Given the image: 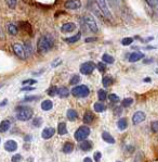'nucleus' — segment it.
I'll return each instance as SVG.
<instances>
[{
	"label": "nucleus",
	"mask_w": 158,
	"mask_h": 162,
	"mask_svg": "<svg viewBox=\"0 0 158 162\" xmlns=\"http://www.w3.org/2000/svg\"><path fill=\"white\" fill-rule=\"evenodd\" d=\"M54 46V39L50 35H42L39 37L37 42V51L39 54L49 52Z\"/></svg>",
	"instance_id": "f257e3e1"
},
{
	"label": "nucleus",
	"mask_w": 158,
	"mask_h": 162,
	"mask_svg": "<svg viewBox=\"0 0 158 162\" xmlns=\"http://www.w3.org/2000/svg\"><path fill=\"white\" fill-rule=\"evenodd\" d=\"M33 116V110L28 107H17L16 118L20 121H28Z\"/></svg>",
	"instance_id": "f03ea898"
},
{
	"label": "nucleus",
	"mask_w": 158,
	"mask_h": 162,
	"mask_svg": "<svg viewBox=\"0 0 158 162\" xmlns=\"http://www.w3.org/2000/svg\"><path fill=\"white\" fill-rule=\"evenodd\" d=\"M90 94V89L86 85H79L75 86L71 89V95L77 97V98H86Z\"/></svg>",
	"instance_id": "7ed1b4c3"
},
{
	"label": "nucleus",
	"mask_w": 158,
	"mask_h": 162,
	"mask_svg": "<svg viewBox=\"0 0 158 162\" xmlns=\"http://www.w3.org/2000/svg\"><path fill=\"white\" fill-rule=\"evenodd\" d=\"M83 22H84V24H86V26H87L90 32H92V33H98L99 32V26H98L96 21L92 15H90V14L84 15L83 17Z\"/></svg>",
	"instance_id": "20e7f679"
},
{
	"label": "nucleus",
	"mask_w": 158,
	"mask_h": 162,
	"mask_svg": "<svg viewBox=\"0 0 158 162\" xmlns=\"http://www.w3.org/2000/svg\"><path fill=\"white\" fill-rule=\"evenodd\" d=\"M90 129L88 126H80L75 132V139L77 141H82L87 139L88 136L90 135Z\"/></svg>",
	"instance_id": "39448f33"
},
{
	"label": "nucleus",
	"mask_w": 158,
	"mask_h": 162,
	"mask_svg": "<svg viewBox=\"0 0 158 162\" xmlns=\"http://www.w3.org/2000/svg\"><path fill=\"white\" fill-rule=\"evenodd\" d=\"M95 2L98 3V7H99V9L101 10L102 14H103L105 17H107V19L111 20L113 15L107 6V0H95Z\"/></svg>",
	"instance_id": "423d86ee"
},
{
	"label": "nucleus",
	"mask_w": 158,
	"mask_h": 162,
	"mask_svg": "<svg viewBox=\"0 0 158 162\" xmlns=\"http://www.w3.org/2000/svg\"><path fill=\"white\" fill-rule=\"evenodd\" d=\"M95 69H96L95 63L91 62V61L84 62V63H82L81 67H80V73L83 75H89V74H91Z\"/></svg>",
	"instance_id": "0eeeda50"
},
{
	"label": "nucleus",
	"mask_w": 158,
	"mask_h": 162,
	"mask_svg": "<svg viewBox=\"0 0 158 162\" xmlns=\"http://www.w3.org/2000/svg\"><path fill=\"white\" fill-rule=\"evenodd\" d=\"M12 48H13L14 54H16L20 59H22V60H25V59L27 58L26 52H25V49H24V46H23V45L19 44V42H15V44H13L12 45Z\"/></svg>",
	"instance_id": "6e6552de"
},
{
	"label": "nucleus",
	"mask_w": 158,
	"mask_h": 162,
	"mask_svg": "<svg viewBox=\"0 0 158 162\" xmlns=\"http://www.w3.org/2000/svg\"><path fill=\"white\" fill-rule=\"evenodd\" d=\"M64 7L68 10H78L81 7V1L80 0H67L64 3Z\"/></svg>",
	"instance_id": "1a4fd4ad"
},
{
	"label": "nucleus",
	"mask_w": 158,
	"mask_h": 162,
	"mask_svg": "<svg viewBox=\"0 0 158 162\" xmlns=\"http://www.w3.org/2000/svg\"><path fill=\"white\" fill-rule=\"evenodd\" d=\"M145 113L142 112V111H137V112L133 114L132 116V122L134 125H137L140 124V123H142L143 121L145 120Z\"/></svg>",
	"instance_id": "9d476101"
},
{
	"label": "nucleus",
	"mask_w": 158,
	"mask_h": 162,
	"mask_svg": "<svg viewBox=\"0 0 158 162\" xmlns=\"http://www.w3.org/2000/svg\"><path fill=\"white\" fill-rule=\"evenodd\" d=\"M76 29V24L73 22H67L61 26V32L62 33H71Z\"/></svg>",
	"instance_id": "9b49d317"
},
{
	"label": "nucleus",
	"mask_w": 158,
	"mask_h": 162,
	"mask_svg": "<svg viewBox=\"0 0 158 162\" xmlns=\"http://www.w3.org/2000/svg\"><path fill=\"white\" fill-rule=\"evenodd\" d=\"M54 133H55V129L53 127H47V129H45L42 131L41 136L43 139H50L54 135Z\"/></svg>",
	"instance_id": "f8f14e48"
},
{
	"label": "nucleus",
	"mask_w": 158,
	"mask_h": 162,
	"mask_svg": "<svg viewBox=\"0 0 158 162\" xmlns=\"http://www.w3.org/2000/svg\"><path fill=\"white\" fill-rule=\"evenodd\" d=\"M4 149L7 150V151H10V152H12V151H15V150L17 149L16 141H14V140H8V141H5V144H4Z\"/></svg>",
	"instance_id": "ddd939ff"
},
{
	"label": "nucleus",
	"mask_w": 158,
	"mask_h": 162,
	"mask_svg": "<svg viewBox=\"0 0 158 162\" xmlns=\"http://www.w3.org/2000/svg\"><path fill=\"white\" fill-rule=\"evenodd\" d=\"M144 58V54H142V52H132V54L129 56V61L130 62H137V61H140L141 59Z\"/></svg>",
	"instance_id": "4468645a"
},
{
	"label": "nucleus",
	"mask_w": 158,
	"mask_h": 162,
	"mask_svg": "<svg viewBox=\"0 0 158 162\" xmlns=\"http://www.w3.org/2000/svg\"><path fill=\"white\" fill-rule=\"evenodd\" d=\"M82 120L86 124H90V123H92L93 120H94V114H93L91 111H87V112L84 113Z\"/></svg>",
	"instance_id": "2eb2a0df"
},
{
	"label": "nucleus",
	"mask_w": 158,
	"mask_h": 162,
	"mask_svg": "<svg viewBox=\"0 0 158 162\" xmlns=\"http://www.w3.org/2000/svg\"><path fill=\"white\" fill-rule=\"evenodd\" d=\"M79 148L82 150V151H88V150H90L92 148V143L84 139V140H82L81 143H80Z\"/></svg>",
	"instance_id": "dca6fc26"
},
{
	"label": "nucleus",
	"mask_w": 158,
	"mask_h": 162,
	"mask_svg": "<svg viewBox=\"0 0 158 162\" xmlns=\"http://www.w3.org/2000/svg\"><path fill=\"white\" fill-rule=\"evenodd\" d=\"M7 29H8V33L10 35H12V36H15L17 34V32H19V29H17V26L14 23H9Z\"/></svg>",
	"instance_id": "f3484780"
},
{
	"label": "nucleus",
	"mask_w": 158,
	"mask_h": 162,
	"mask_svg": "<svg viewBox=\"0 0 158 162\" xmlns=\"http://www.w3.org/2000/svg\"><path fill=\"white\" fill-rule=\"evenodd\" d=\"M81 38V33L80 32H78V33L76 34V35H74V36H71V37L68 38H65L64 40L66 42H68V44H75V42H77Z\"/></svg>",
	"instance_id": "a211bd4d"
},
{
	"label": "nucleus",
	"mask_w": 158,
	"mask_h": 162,
	"mask_svg": "<svg viewBox=\"0 0 158 162\" xmlns=\"http://www.w3.org/2000/svg\"><path fill=\"white\" fill-rule=\"evenodd\" d=\"M102 138H103V140H105V143L115 144V138L113 137L109 133H107V132H103V133H102Z\"/></svg>",
	"instance_id": "6ab92c4d"
},
{
	"label": "nucleus",
	"mask_w": 158,
	"mask_h": 162,
	"mask_svg": "<svg viewBox=\"0 0 158 162\" xmlns=\"http://www.w3.org/2000/svg\"><path fill=\"white\" fill-rule=\"evenodd\" d=\"M117 126L120 131H125L127 127H128V121L126 118H122V119H119V121L117 122Z\"/></svg>",
	"instance_id": "aec40b11"
},
{
	"label": "nucleus",
	"mask_w": 158,
	"mask_h": 162,
	"mask_svg": "<svg viewBox=\"0 0 158 162\" xmlns=\"http://www.w3.org/2000/svg\"><path fill=\"white\" fill-rule=\"evenodd\" d=\"M9 129H10V121H1V123H0V133H5Z\"/></svg>",
	"instance_id": "412c9836"
},
{
	"label": "nucleus",
	"mask_w": 158,
	"mask_h": 162,
	"mask_svg": "<svg viewBox=\"0 0 158 162\" xmlns=\"http://www.w3.org/2000/svg\"><path fill=\"white\" fill-rule=\"evenodd\" d=\"M52 107H53V104L51 100H45L41 102V109L43 111H49L52 109Z\"/></svg>",
	"instance_id": "4be33fe9"
},
{
	"label": "nucleus",
	"mask_w": 158,
	"mask_h": 162,
	"mask_svg": "<svg viewBox=\"0 0 158 162\" xmlns=\"http://www.w3.org/2000/svg\"><path fill=\"white\" fill-rule=\"evenodd\" d=\"M58 95L61 97V98H66L69 96V90H68V88L66 87H61V88H58Z\"/></svg>",
	"instance_id": "5701e85b"
},
{
	"label": "nucleus",
	"mask_w": 158,
	"mask_h": 162,
	"mask_svg": "<svg viewBox=\"0 0 158 162\" xmlns=\"http://www.w3.org/2000/svg\"><path fill=\"white\" fill-rule=\"evenodd\" d=\"M73 150H74V144L71 143V141L65 143V145L63 147V152L64 154H71Z\"/></svg>",
	"instance_id": "b1692460"
},
{
	"label": "nucleus",
	"mask_w": 158,
	"mask_h": 162,
	"mask_svg": "<svg viewBox=\"0 0 158 162\" xmlns=\"http://www.w3.org/2000/svg\"><path fill=\"white\" fill-rule=\"evenodd\" d=\"M66 116H67V119L69 121H75L77 118H78V113L76 112L74 109H69L68 111H67L66 113Z\"/></svg>",
	"instance_id": "393cba45"
},
{
	"label": "nucleus",
	"mask_w": 158,
	"mask_h": 162,
	"mask_svg": "<svg viewBox=\"0 0 158 162\" xmlns=\"http://www.w3.org/2000/svg\"><path fill=\"white\" fill-rule=\"evenodd\" d=\"M20 26H21V29L25 32V33H28L29 35H32V26L29 24L28 22H21L20 23Z\"/></svg>",
	"instance_id": "a878e982"
},
{
	"label": "nucleus",
	"mask_w": 158,
	"mask_h": 162,
	"mask_svg": "<svg viewBox=\"0 0 158 162\" xmlns=\"http://www.w3.org/2000/svg\"><path fill=\"white\" fill-rule=\"evenodd\" d=\"M102 60H103V62L107 63V64H112V63H114V61H115V59L108 54H103V56H102Z\"/></svg>",
	"instance_id": "bb28decb"
},
{
	"label": "nucleus",
	"mask_w": 158,
	"mask_h": 162,
	"mask_svg": "<svg viewBox=\"0 0 158 162\" xmlns=\"http://www.w3.org/2000/svg\"><path fill=\"white\" fill-rule=\"evenodd\" d=\"M24 49H25V52L27 57L33 54V47H32V44L29 42H25V44H24Z\"/></svg>",
	"instance_id": "cd10ccee"
},
{
	"label": "nucleus",
	"mask_w": 158,
	"mask_h": 162,
	"mask_svg": "<svg viewBox=\"0 0 158 162\" xmlns=\"http://www.w3.org/2000/svg\"><path fill=\"white\" fill-rule=\"evenodd\" d=\"M113 82H114V81H113V79L111 76H104L103 79H102V84H103L104 87H109V86H112Z\"/></svg>",
	"instance_id": "c85d7f7f"
},
{
	"label": "nucleus",
	"mask_w": 158,
	"mask_h": 162,
	"mask_svg": "<svg viewBox=\"0 0 158 162\" xmlns=\"http://www.w3.org/2000/svg\"><path fill=\"white\" fill-rule=\"evenodd\" d=\"M58 133L60 135H65L67 134V129H66V124L65 123H60L58 126Z\"/></svg>",
	"instance_id": "c756f323"
},
{
	"label": "nucleus",
	"mask_w": 158,
	"mask_h": 162,
	"mask_svg": "<svg viewBox=\"0 0 158 162\" xmlns=\"http://www.w3.org/2000/svg\"><path fill=\"white\" fill-rule=\"evenodd\" d=\"M93 108H94V111H95V112L101 113L105 110V106L102 104V102H95L94 106H93Z\"/></svg>",
	"instance_id": "7c9ffc66"
},
{
	"label": "nucleus",
	"mask_w": 158,
	"mask_h": 162,
	"mask_svg": "<svg viewBox=\"0 0 158 162\" xmlns=\"http://www.w3.org/2000/svg\"><path fill=\"white\" fill-rule=\"evenodd\" d=\"M98 97H99L100 101H104V100L107 98V94H106V92H105L104 89H100V90L98 92Z\"/></svg>",
	"instance_id": "2f4dec72"
},
{
	"label": "nucleus",
	"mask_w": 158,
	"mask_h": 162,
	"mask_svg": "<svg viewBox=\"0 0 158 162\" xmlns=\"http://www.w3.org/2000/svg\"><path fill=\"white\" fill-rule=\"evenodd\" d=\"M132 104H133V99H132V98H126V99L122 100L121 106H122L124 108H128V107H130V106H131Z\"/></svg>",
	"instance_id": "473e14b6"
},
{
	"label": "nucleus",
	"mask_w": 158,
	"mask_h": 162,
	"mask_svg": "<svg viewBox=\"0 0 158 162\" xmlns=\"http://www.w3.org/2000/svg\"><path fill=\"white\" fill-rule=\"evenodd\" d=\"M132 42H133V38L126 37V38H122V40H121V45H122V46H130Z\"/></svg>",
	"instance_id": "72a5a7b5"
},
{
	"label": "nucleus",
	"mask_w": 158,
	"mask_h": 162,
	"mask_svg": "<svg viewBox=\"0 0 158 162\" xmlns=\"http://www.w3.org/2000/svg\"><path fill=\"white\" fill-rule=\"evenodd\" d=\"M48 95L51 96V97H53V96L58 95V87L56 86H52L48 89Z\"/></svg>",
	"instance_id": "f704fd0d"
},
{
	"label": "nucleus",
	"mask_w": 158,
	"mask_h": 162,
	"mask_svg": "<svg viewBox=\"0 0 158 162\" xmlns=\"http://www.w3.org/2000/svg\"><path fill=\"white\" fill-rule=\"evenodd\" d=\"M79 82H80V77H79V75H74L73 77H71L69 84H71V85H77Z\"/></svg>",
	"instance_id": "c9c22d12"
},
{
	"label": "nucleus",
	"mask_w": 158,
	"mask_h": 162,
	"mask_svg": "<svg viewBox=\"0 0 158 162\" xmlns=\"http://www.w3.org/2000/svg\"><path fill=\"white\" fill-rule=\"evenodd\" d=\"M5 2H7V4H8V7L10 9H15L17 0H5Z\"/></svg>",
	"instance_id": "e433bc0d"
},
{
	"label": "nucleus",
	"mask_w": 158,
	"mask_h": 162,
	"mask_svg": "<svg viewBox=\"0 0 158 162\" xmlns=\"http://www.w3.org/2000/svg\"><path fill=\"white\" fill-rule=\"evenodd\" d=\"M145 1L152 8H158V0H145Z\"/></svg>",
	"instance_id": "4c0bfd02"
},
{
	"label": "nucleus",
	"mask_w": 158,
	"mask_h": 162,
	"mask_svg": "<svg viewBox=\"0 0 158 162\" xmlns=\"http://www.w3.org/2000/svg\"><path fill=\"white\" fill-rule=\"evenodd\" d=\"M108 99L111 100V102H118L119 101V97L115 94H111V95L108 96Z\"/></svg>",
	"instance_id": "58836bf2"
},
{
	"label": "nucleus",
	"mask_w": 158,
	"mask_h": 162,
	"mask_svg": "<svg viewBox=\"0 0 158 162\" xmlns=\"http://www.w3.org/2000/svg\"><path fill=\"white\" fill-rule=\"evenodd\" d=\"M150 129L154 133H158V121H154L150 124Z\"/></svg>",
	"instance_id": "ea45409f"
},
{
	"label": "nucleus",
	"mask_w": 158,
	"mask_h": 162,
	"mask_svg": "<svg viewBox=\"0 0 158 162\" xmlns=\"http://www.w3.org/2000/svg\"><path fill=\"white\" fill-rule=\"evenodd\" d=\"M105 64H106V63H104V62H99L96 64V67H98V69H99L100 72H105V70H106V65H105Z\"/></svg>",
	"instance_id": "a19ab883"
},
{
	"label": "nucleus",
	"mask_w": 158,
	"mask_h": 162,
	"mask_svg": "<svg viewBox=\"0 0 158 162\" xmlns=\"http://www.w3.org/2000/svg\"><path fill=\"white\" fill-rule=\"evenodd\" d=\"M11 160H12V162H21L22 161V156L21 154H14Z\"/></svg>",
	"instance_id": "79ce46f5"
},
{
	"label": "nucleus",
	"mask_w": 158,
	"mask_h": 162,
	"mask_svg": "<svg viewBox=\"0 0 158 162\" xmlns=\"http://www.w3.org/2000/svg\"><path fill=\"white\" fill-rule=\"evenodd\" d=\"M36 83H37L36 79H25V81H23V85H34Z\"/></svg>",
	"instance_id": "37998d69"
},
{
	"label": "nucleus",
	"mask_w": 158,
	"mask_h": 162,
	"mask_svg": "<svg viewBox=\"0 0 158 162\" xmlns=\"http://www.w3.org/2000/svg\"><path fill=\"white\" fill-rule=\"evenodd\" d=\"M41 123H42L41 119H40V118H36V119L34 120V122H33V125H34V126H37V127H39V126L41 125Z\"/></svg>",
	"instance_id": "c03bdc74"
},
{
	"label": "nucleus",
	"mask_w": 158,
	"mask_h": 162,
	"mask_svg": "<svg viewBox=\"0 0 158 162\" xmlns=\"http://www.w3.org/2000/svg\"><path fill=\"white\" fill-rule=\"evenodd\" d=\"M101 157H102V154H101L100 151H96L95 154H94V161H95V162H100Z\"/></svg>",
	"instance_id": "a18cd8bd"
},
{
	"label": "nucleus",
	"mask_w": 158,
	"mask_h": 162,
	"mask_svg": "<svg viewBox=\"0 0 158 162\" xmlns=\"http://www.w3.org/2000/svg\"><path fill=\"white\" fill-rule=\"evenodd\" d=\"M38 97H26V98H24V100L23 101H33V100H37Z\"/></svg>",
	"instance_id": "49530a36"
},
{
	"label": "nucleus",
	"mask_w": 158,
	"mask_h": 162,
	"mask_svg": "<svg viewBox=\"0 0 158 162\" xmlns=\"http://www.w3.org/2000/svg\"><path fill=\"white\" fill-rule=\"evenodd\" d=\"M86 42H96V38L95 37H88L86 38Z\"/></svg>",
	"instance_id": "de8ad7c7"
},
{
	"label": "nucleus",
	"mask_w": 158,
	"mask_h": 162,
	"mask_svg": "<svg viewBox=\"0 0 158 162\" xmlns=\"http://www.w3.org/2000/svg\"><path fill=\"white\" fill-rule=\"evenodd\" d=\"M34 89H35L34 87H29V86H27V87L22 88V92H29V90H34Z\"/></svg>",
	"instance_id": "09e8293b"
},
{
	"label": "nucleus",
	"mask_w": 158,
	"mask_h": 162,
	"mask_svg": "<svg viewBox=\"0 0 158 162\" xmlns=\"http://www.w3.org/2000/svg\"><path fill=\"white\" fill-rule=\"evenodd\" d=\"M61 62V60H60V59H56V62L55 63H52V67H56V65H58V63Z\"/></svg>",
	"instance_id": "8fccbe9b"
},
{
	"label": "nucleus",
	"mask_w": 158,
	"mask_h": 162,
	"mask_svg": "<svg viewBox=\"0 0 158 162\" xmlns=\"http://www.w3.org/2000/svg\"><path fill=\"white\" fill-rule=\"evenodd\" d=\"M7 101H8V100H7V99H4L3 101H2L1 104H0V107H3V106H5V104H7Z\"/></svg>",
	"instance_id": "3c124183"
},
{
	"label": "nucleus",
	"mask_w": 158,
	"mask_h": 162,
	"mask_svg": "<svg viewBox=\"0 0 158 162\" xmlns=\"http://www.w3.org/2000/svg\"><path fill=\"white\" fill-rule=\"evenodd\" d=\"M83 162H92V160L90 158H84V160H83Z\"/></svg>",
	"instance_id": "603ef678"
},
{
	"label": "nucleus",
	"mask_w": 158,
	"mask_h": 162,
	"mask_svg": "<svg viewBox=\"0 0 158 162\" xmlns=\"http://www.w3.org/2000/svg\"><path fill=\"white\" fill-rule=\"evenodd\" d=\"M144 82H150V79H144Z\"/></svg>",
	"instance_id": "864d4df0"
},
{
	"label": "nucleus",
	"mask_w": 158,
	"mask_h": 162,
	"mask_svg": "<svg viewBox=\"0 0 158 162\" xmlns=\"http://www.w3.org/2000/svg\"><path fill=\"white\" fill-rule=\"evenodd\" d=\"M113 1V3H114V2H115V3H117V2H118V0H112Z\"/></svg>",
	"instance_id": "5fc2aeb1"
},
{
	"label": "nucleus",
	"mask_w": 158,
	"mask_h": 162,
	"mask_svg": "<svg viewBox=\"0 0 158 162\" xmlns=\"http://www.w3.org/2000/svg\"><path fill=\"white\" fill-rule=\"evenodd\" d=\"M118 162H119V161H118Z\"/></svg>",
	"instance_id": "6e6d98bb"
}]
</instances>
